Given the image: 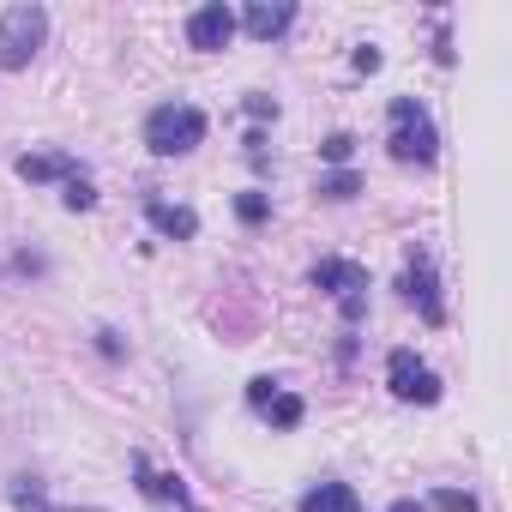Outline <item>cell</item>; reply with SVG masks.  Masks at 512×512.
<instances>
[{
	"instance_id": "obj_6",
	"label": "cell",
	"mask_w": 512,
	"mask_h": 512,
	"mask_svg": "<svg viewBox=\"0 0 512 512\" xmlns=\"http://www.w3.org/2000/svg\"><path fill=\"white\" fill-rule=\"evenodd\" d=\"M229 37H235V13L223 7V0H211V7H199L193 19H187V43L193 49H229Z\"/></svg>"
},
{
	"instance_id": "obj_16",
	"label": "cell",
	"mask_w": 512,
	"mask_h": 512,
	"mask_svg": "<svg viewBox=\"0 0 512 512\" xmlns=\"http://www.w3.org/2000/svg\"><path fill=\"white\" fill-rule=\"evenodd\" d=\"M241 217L260 223V217H266V199H260V193H241Z\"/></svg>"
},
{
	"instance_id": "obj_14",
	"label": "cell",
	"mask_w": 512,
	"mask_h": 512,
	"mask_svg": "<svg viewBox=\"0 0 512 512\" xmlns=\"http://www.w3.org/2000/svg\"><path fill=\"white\" fill-rule=\"evenodd\" d=\"M13 506L19 512H97V506H49L37 488H25V482H13Z\"/></svg>"
},
{
	"instance_id": "obj_12",
	"label": "cell",
	"mask_w": 512,
	"mask_h": 512,
	"mask_svg": "<svg viewBox=\"0 0 512 512\" xmlns=\"http://www.w3.org/2000/svg\"><path fill=\"white\" fill-rule=\"evenodd\" d=\"M19 175L25 181H79V169L67 157H19Z\"/></svg>"
},
{
	"instance_id": "obj_4",
	"label": "cell",
	"mask_w": 512,
	"mask_h": 512,
	"mask_svg": "<svg viewBox=\"0 0 512 512\" xmlns=\"http://www.w3.org/2000/svg\"><path fill=\"white\" fill-rule=\"evenodd\" d=\"M314 284L344 308V320H362V308H368V272L356 260H320L314 266Z\"/></svg>"
},
{
	"instance_id": "obj_9",
	"label": "cell",
	"mask_w": 512,
	"mask_h": 512,
	"mask_svg": "<svg viewBox=\"0 0 512 512\" xmlns=\"http://www.w3.org/2000/svg\"><path fill=\"white\" fill-rule=\"evenodd\" d=\"M133 470H139V488H145L151 500H163V506H175V512H193V500H187V482H181V476H157V470H151V458H133Z\"/></svg>"
},
{
	"instance_id": "obj_10",
	"label": "cell",
	"mask_w": 512,
	"mask_h": 512,
	"mask_svg": "<svg viewBox=\"0 0 512 512\" xmlns=\"http://www.w3.org/2000/svg\"><path fill=\"white\" fill-rule=\"evenodd\" d=\"M404 290H410V302H422V320L440 326V296H434V272H428V260H416V266L404 272Z\"/></svg>"
},
{
	"instance_id": "obj_7",
	"label": "cell",
	"mask_w": 512,
	"mask_h": 512,
	"mask_svg": "<svg viewBox=\"0 0 512 512\" xmlns=\"http://www.w3.org/2000/svg\"><path fill=\"white\" fill-rule=\"evenodd\" d=\"M247 404L260 410L266 422H278V428H296V422H302V398L284 392L278 380H253V386H247Z\"/></svg>"
},
{
	"instance_id": "obj_2",
	"label": "cell",
	"mask_w": 512,
	"mask_h": 512,
	"mask_svg": "<svg viewBox=\"0 0 512 512\" xmlns=\"http://www.w3.org/2000/svg\"><path fill=\"white\" fill-rule=\"evenodd\" d=\"M205 139V115L193 109V103H163V109H151V121H145V145L157 151V157H181V151H193Z\"/></svg>"
},
{
	"instance_id": "obj_11",
	"label": "cell",
	"mask_w": 512,
	"mask_h": 512,
	"mask_svg": "<svg viewBox=\"0 0 512 512\" xmlns=\"http://www.w3.org/2000/svg\"><path fill=\"white\" fill-rule=\"evenodd\" d=\"M302 512H362V500H356V488H344V482H320V488L302 500Z\"/></svg>"
},
{
	"instance_id": "obj_3",
	"label": "cell",
	"mask_w": 512,
	"mask_h": 512,
	"mask_svg": "<svg viewBox=\"0 0 512 512\" xmlns=\"http://www.w3.org/2000/svg\"><path fill=\"white\" fill-rule=\"evenodd\" d=\"M49 37V13L43 7H7L0 13V67H31V55Z\"/></svg>"
},
{
	"instance_id": "obj_18",
	"label": "cell",
	"mask_w": 512,
	"mask_h": 512,
	"mask_svg": "<svg viewBox=\"0 0 512 512\" xmlns=\"http://www.w3.org/2000/svg\"><path fill=\"white\" fill-rule=\"evenodd\" d=\"M320 151H326V157H332V163H344V157H350V139H344V133H332V139H326V145H320Z\"/></svg>"
},
{
	"instance_id": "obj_15",
	"label": "cell",
	"mask_w": 512,
	"mask_h": 512,
	"mask_svg": "<svg viewBox=\"0 0 512 512\" xmlns=\"http://www.w3.org/2000/svg\"><path fill=\"white\" fill-rule=\"evenodd\" d=\"M434 506H440V512H476V494H458V488H440V494H434Z\"/></svg>"
},
{
	"instance_id": "obj_1",
	"label": "cell",
	"mask_w": 512,
	"mask_h": 512,
	"mask_svg": "<svg viewBox=\"0 0 512 512\" xmlns=\"http://www.w3.org/2000/svg\"><path fill=\"white\" fill-rule=\"evenodd\" d=\"M386 127H392V157L398 163H434V151H440V133H434V121H428V109L422 103H410V97H398L392 103V115H386Z\"/></svg>"
},
{
	"instance_id": "obj_13",
	"label": "cell",
	"mask_w": 512,
	"mask_h": 512,
	"mask_svg": "<svg viewBox=\"0 0 512 512\" xmlns=\"http://www.w3.org/2000/svg\"><path fill=\"white\" fill-rule=\"evenodd\" d=\"M151 223H157L163 235H193V229H199V217L181 211V205H151Z\"/></svg>"
},
{
	"instance_id": "obj_19",
	"label": "cell",
	"mask_w": 512,
	"mask_h": 512,
	"mask_svg": "<svg viewBox=\"0 0 512 512\" xmlns=\"http://www.w3.org/2000/svg\"><path fill=\"white\" fill-rule=\"evenodd\" d=\"M326 193H332V199H350V193H356V181H350V175H332V181H326Z\"/></svg>"
},
{
	"instance_id": "obj_20",
	"label": "cell",
	"mask_w": 512,
	"mask_h": 512,
	"mask_svg": "<svg viewBox=\"0 0 512 512\" xmlns=\"http://www.w3.org/2000/svg\"><path fill=\"white\" fill-rule=\"evenodd\" d=\"M392 512H428V506H416V500H398V506H392Z\"/></svg>"
},
{
	"instance_id": "obj_8",
	"label": "cell",
	"mask_w": 512,
	"mask_h": 512,
	"mask_svg": "<svg viewBox=\"0 0 512 512\" xmlns=\"http://www.w3.org/2000/svg\"><path fill=\"white\" fill-rule=\"evenodd\" d=\"M241 25L260 37V43H272V37H284L296 25V7H284V0H253V7L241 13Z\"/></svg>"
},
{
	"instance_id": "obj_17",
	"label": "cell",
	"mask_w": 512,
	"mask_h": 512,
	"mask_svg": "<svg viewBox=\"0 0 512 512\" xmlns=\"http://www.w3.org/2000/svg\"><path fill=\"white\" fill-rule=\"evenodd\" d=\"M356 67H362V73H380V49H374V43H362V49H356Z\"/></svg>"
},
{
	"instance_id": "obj_5",
	"label": "cell",
	"mask_w": 512,
	"mask_h": 512,
	"mask_svg": "<svg viewBox=\"0 0 512 512\" xmlns=\"http://www.w3.org/2000/svg\"><path fill=\"white\" fill-rule=\"evenodd\" d=\"M386 380H392V392H398L404 404H434V398H440V380H434V368H428L416 350H392Z\"/></svg>"
}]
</instances>
